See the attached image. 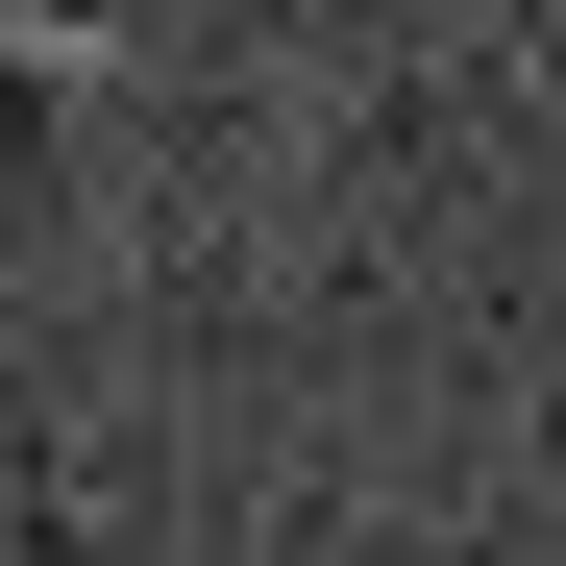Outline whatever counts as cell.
Instances as JSON below:
<instances>
[{"mask_svg":"<svg viewBox=\"0 0 566 566\" xmlns=\"http://www.w3.org/2000/svg\"><path fill=\"white\" fill-rule=\"evenodd\" d=\"M74 74H99V0H0V124H50Z\"/></svg>","mask_w":566,"mask_h":566,"instance_id":"cell-1","label":"cell"}]
</instances>
